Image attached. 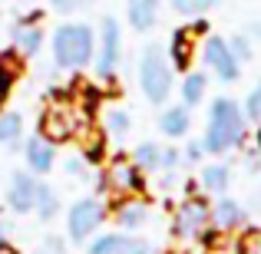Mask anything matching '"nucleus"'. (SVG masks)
I'll return each mask as SVG.
<instances>
[{
  "label": "nucleus",
  "mask_w": 261,
  "mask_h": 254,
  "mask_svg": "<svg viewBox=\"0 0 261 254\" xmlns=\"http://www.w3.org/2000/svg\"><path fill=\"white\" fill-rule=\"evenodd\" d=\"M245 112L235 106L231 99L218 96L215 102L208 106V122H205V139H202V149L212 155H222V152H231L245 142Z\"/></svg>",
  "instance_id": "obj_1"
},
{
  "label": "nucleus",
  "mask_w": 261,
  "mask_h": 254,
  "mask_svg": "<svg viewBox=\"0 0 261 254\" xmlns=\"http://www.w3.org/2000/svg\"><path fill=\"white\" fill-rule=\"evenodd\" d=\"M53 63L60 70H83V66L93 63V53H96V37L86 23H63L57 26L53 33Z\"/></svg>",
  "instance_id": "obj_2"
},
{
  "label": "nucleus",
  "mask_w": 261,
  "mask_h": 254,
  "mask_svg": "<svg viewBox=\"0 0 261 254\" xmlns=\"http://www.w3.org/2000/svg\"><path fill=\"white\" fill-rule=\"evenodd\" d=\"M139 89L152 106H162V102L172 96V63H169L166 50H159V46H146V50H142Z\"/></svg>",
  "instance_id": "obj_3"
},
{
  "label": "nucleus",
  "mask_w": 261,
  "mask_h": 254,
  "mask_svg": "<svg viewBox=\"0 0 261 254\" xmlns=\"http://www.w3.org/2000/svg\"><path fill=\"white\" fill-rule=\"evenodd\" d=\"M122 60V30L116 17H102L99 26V60H96V79L99 83H113L116 66Z\"/></svg>",
  "instance_id": "obj_4"
},
{
  "label": "nucleus",
  "mask_w": 261,
  "mask_h": 254,
  "mask_svg": "<svg viewBox=\"0 0 261 254\" xmlns=\"http://www.w3.org/2000/svg\"><path fill=\"white\" fill-rule=\"evenodd\" d=\"M208 224H212V205L202 195H189L175 211L172 235L175 238H198V235H205Z\"/></svg>",
  "instance_id": "obj_5"
},
{
  "label": "nucleus",
  "mask_w": 261,
  "mask_h": 254,
  "mask_svg": "<svg viewBox=\"0 0 261 254\" xmlns=\"http://www.w3.org/2000/svg\"><path fill=\"white\" fill-rule=\"evenodd\" d=\"M102 188H106L109 195H119V198L139 195L142 175H139V168L133 165V159H109L106 172H102Z\"/></svg>",
  "instance_id": "obj_6"
},
{
  "label": "nucleus",
  "mask_w": 261,
  "mask_h": 254,
  "mask_svg": "<svg viewBox=\"0 0 261 254\" xmlns=\"http://www.w3.org/2000/svg\"><path fill=\"white\" fill-rule=\"evenodd\" d=\"M202 60H205L208 70H215L218 83H238V76H242V63L231 57L228 40H222V37H208V40H205Z\"/></svg>",
  "instance_id": "obj_7"
},
{
  "label": "nucleus",
  "mask_w": 261,
  "mask_h": 254,
  "mask_svg": "<svg viewBox=\"0 0 261 254\" xmlns=\"http://www.w3.org/2000/svg\"><path fill=\"white\" fill-rule=\"evenodd\" d=\"M76 116H80V106H50L43 116H40V135L53 146L73 139V129H76Z\"/></svg>",
  "instance_id": "obj_8"
},
{
  "label": "nucleus",
  "mask_w": 261,
  "mask_h": 254,
  "mask_svg": "<svg viewBox=\"0 0 261 254\" xmlns=\"http://www.w3.org/2000/svg\"><path fill=\"white\" fill-rule=\"evenodd\" d=\"M99 221H102V205L96 198H80L70 208V215H66V228H70L73 241H86L99 228Z\"/></svg>",
  "instance_id": "obj_9"
},
{
  "label": "nucleus",
  "mask_w": 261,
  "mask_h": 254,
  "mask_svg": "<svg viewBox=\"0 0 261 254\" xmlns=\"http://www.w3.org/2000/svg\"><path fill=\"white\" fill-rule=\"evenodd\" d=\"M205 26H208V23H192V26H178V30L172 33V43H169V63H172V70L185 73L192 66L198 37L205 33Z\"/></svg>",
  "instance_id": "obj_10"
},
{
  "label": "nucleus",
  "mask_w": 261,
  "mask_h": 254,
  "mask_svg": "<svg viewBox=\"0 0 261 254\" xmlns=\"http://www.w3.org/2000/svg\"><path fill=\"white\" fill-rule=\"evenodd\" d=\"M37 188H40V182H33V175L17 172L10 178V185H7V205H10V211L27 215V211L37 208Z\"/></svg>",
  "instance_id": "obj_11"
},
{
  "label": "nucleus",
  "mask_w": 261,
  "mask_h": 254,
  "mask_svg": "<svg viewBox=\"0 0 261 254\" xmlns=\"http://www.w3.org/2000/svg\"><path fill=\"white\" fill-rule=\"evenodd\" d=\"M89 254H152L146 241L139 238H122V235H102L89 244Z\"/></svg>",
  "instance_id": "obj_12"
},
{
  "label": "nucleus",
  "mask_w": 261,
  "mask_h": 254,
  "mask_svg": "<svg viewBox=\"0 0 261 254\" xmlns=\"http://www.w3.org/2000/svg\"><path fill=\"white\" fill-rule=\"evenodd\" d=\"M23 155H27V165H30V172H40V175H46V172L57 165V146H53V142H46L43 135H33V139L27 142Z\"/></svg>",
  "instance_id": "obj_13"
},
{
  "label": "nucleus",
  "mask_w": 261,
  "mask_h": 254,
  "mask_svg": "<svg viewBox=\"0 0 261 254\" xmlns=\"http://www.w3.org/2000/svg\"><path fill=\"white\" fill-rule=\"evenodd\" d=\"M126 20L136 33H146L159 20V0H126Z\"/></svg>",
  "instance_id": "obj_14"
},
{
  "label": "nucleus",
  "mask_w": 261,
  "mask_h": 254,
  "mask_svg": "<svg viewBox=\"0 0 261 254\" xmlns=\"http://www.w3.org/2000/svg\"><path fill=\"white\" fill-rule=\"evenodd\" d=\"M146 218H149V205L142 202L139 195H129V198H122V202L116 205V224H119V228H126V231L142 228V224H146Z\"/></svg>",
  "instance_id": "obj_15"
},
{
  "label": "nucleus",
  "mask_w": 261,
  "mask_h": 254,
  "mask_svg": "<svg viewBox=\"0 0 261 254\" xmlns=\"http://www.w3.org/2000/svg\"><path fill=\"white\" fill-rule=\"evenodd\" d=\"M10 37H13V50H17L20 57H37L40 46H43V30H40L37 23H23V20H20L10 30Z\"/></svg>",
  "instance_id": "obj_16"
},
{
  "label": "nucleus",
  "mask_w": 261,
  "mask_h": 254,
  "mask_svg": "<svg viewBox=\"0 0 261 254\" xmlns=\"http://www.w3.org/2000/svg\"><path fill=\"white\" fill-rule=\"evenodd\" d=\"M245 221V211L235 198H222V202L212 205V228L215 231H235Z\"/></svg>",
  "instance_id": "obj_17"
},
{
  "label": "nucleus",
  "mask_w": 261,
  "mask_h": 254,
  "mask_svg": "<svg viewBox=\"0 0 261 254\" xmlns=\"http://www.w3.org/2000/svg\"><path fill=\"white\" fill-rule=\"evenodd\" d=\"M159 129L169 135V139H182V135L192 129L189 106H169L166 112H162V119H159Z\"/></svg>",
  "instance_id": "obj_18"
},
{
  "label": "nucleus",
  "mask_w": 261,
  "mask_h": 254,
  "mask_svg": "<svg viewBox=\"0 0 261 254\" xmlns=\"http://www.w3.org/2000/svg\"><path fill=\"white\" fill-rule=\"evenodd\" d=\"M205 254H242V238H235L231 231H208Z\"/></svg>",
  "instance_id": "obj_19"
},
{
  "label": "nucleus",
  "mask_w": 261,
  "mask_h": 254,
  "mask_svg": "<svg viewBox=\"0 0 261 254\" xmlns=\"http://www.w3.org/2000/svg\"><path fill=\"white\" fill-rule=\"evenodd\" d=\"M20 70H23V57H20L17 50L0 53V86L10 89V86L20 79Z\"/></svg>",
  "instance_id": "obj_20"
},
{
  "label": "nucleus",
  "mask_w": 261,
  "mask_h": 254,
  "mask_svg": "<svg viewBox=\"0 0 261 254\" xmlns=\"http://www.w3.org/2000/svg\"><path fill=\"white\" fill-rule=\"evenodd\" d=\"M205 73H189V76L182 79V106H198V102L205 99Z\"/></svg>",
  "instance_id": "obj_21"
},
{
  "label": "nucleus",
  "mask_w": 261,
  "mask_h": 254,
  "mask_svg": "<svg viewBox=\"0 0 261 254\" xmlns=\"http://www.w3.org/2000/svg\"><path fill=\"white\" fill-rule=\"evenodd\" d=\"M102 129H106L113 139H122V135L133 129V116H129L126 109H106V116H102Z\"/></svg>",
  "instance_id": "obj_22"
},
{
  "label": "nucleus",
  "mask_w": 261,
  "mask_h": 254,
  "mask_svg": "<svg viewBox=\"0 0 261 254\" xmlns=\"http://www.w3.org/2000/svg\"><path fill=\"white\" fill-rule=\"evenodd\" d=\"M159 162H162V149L155 146V142H142V146L133 152V165L142 168V172H155Z\"/></svg>",
  "instance_id": "obj_23"
},
{
  "label": "nucleus",
  "mask_w": 261,
  "mask_h": 254,
  "mask_svg": "<svg viewBox=\"0 0 261 254\" xmlns=\"http://www.w3.org/2000/svg\"><path fill=\"white\" fill-rule=\"evenodd\" d=\"M23 132V119L17 112H0V146H17Z\"/></svg>",
  "instance_id": "obj_24"
},
{
  "label": "nucleus",
  "mask_w": 261,
  "mask_h": 254,
  "mask_svg": "<svg viewBox=\"0 0 261 254\" xmlns=\"http://www.w3.org/2000/svg\"><path fill=\"white\" fill-rule=\"evenodd\" d=\"M60 211V198L53 188H46V185H40L37 188V215L43 218V221H50V218H57Z\"/></svg>",
  "instance_id": "obj_25"
},
{
  "label": "nucleus",
  "mask_w": 261,
  "mask_h": 254,
  "mask_svg": "<svg viewBox=\"0 0 261 254\" xmlns=\"http://www.w3.org/2000/svg\"><path fill=\"white\" fill-rule=\"evenodd\" d=\"M198 185H202L205 191H225V185H228V168L225 165H205Z\"/></svg>",
  "instance_id": "obj_26"
},
{
  "label": "nucleus",
  "mask_w": 261,
  "mask_h": 254,
  "mask_svg": "<svg viewBox=\"0 0 261 254\" xmlns=\"http://www.w3.org/2000/svg\"><path fill=\"white\" fill-rule=\"evenodd\" d=\"M218 0H172V10L182 13V17H202L215 7Z\"/></svg>",
  "instance_id": "obj_27"
},
{
  "label": "nucleus",
  "mask_w": 261,
  "mask_h": 254,
  "mask_svg": "<svg viewBox=\"0 0 261 254\" xmlns=\"http://www.w3.org/2000/svg\"><path fill=\"white\" fill-rule=\"evenodd\" d=\"M228 50H231V57H235L238 63H248V60L255 57V50H251V37H245V33H235V37L228 40Z\"/></svg>",
  "instance_id": "obj_28"
},
{
  "label": "nucleus",
  "mask_w": 261,
  "mask_h": 254,
  "mask_svg": "<svg viewBox=\"0 0 261 254\" xmlns=\"http://www.w3.org/2000/svg\"><path fill=\"white\" fill-rule=\"evenodd\" d=\"M245 119H251V122H261V79H258V86L248 93V99H245Z\"/></svg>",
  "instance_id": "obj_29"
},
{
  "label": "nucleus",
  "mask_w": 261,
  "mask_h": 254,
  "mask_svg": "<svg viewBox=\"0 0 261 254\" xmlns=\"http://www.w3.org/2000/svg\"><path fill=\"white\" fill-rule=\"evenodd\" d=\"M66 175H73V178H80V182H86L89 178V168H86V159H66Z\"/></svg>",
  "instance_id": "obj_30"
},
{
  "label": "nucleus",
  "mask_w": 261,
  "mask_h": 254,
  "mask_svg": "<svg viewBox=\"0 0 261 254\" xmlns=\"http://www.w3.org/2000/svg\"><path fill=\"white\" fill-rule=\"evenodd\" d=\"M242 254H261V231H248L242 238Z\"/></svg>",
  "instance_id": "obj_31"
},
{
  "label": "nucleus",
  "mask_w": 261,
  "mask_h": 254,
  "mask_svg": "<svg viewBox=\"0 0 261 254\" xmlns=\"http://www.w3.org/2000/svg\"><path fill=\"white\" fill-rule=\"evenodd\" d=\"M37 254H63V238L50 235V238H46V241L37 248Z\"/></svg>",
  "instance_id": "obj_32"
},
{
  "label": "nucleus",
  "mask_w": 261,
  "mask_h": 254,
  "mask_svg": "<svg viewBox=\"0 0 261 254\" xmlns=\"http://www.w3.org/2000/svg\"><path fill=\"white\" fill-rule=\"evenodd\" d=\"M50 7L57 13H73V10H80V7H83V0H50Z\"/></svg>",
  "instance_id": "obj_33"
},
{
  "label": "nucleus",
  "mask_w": 261,
  "mask_h": 254,
  "mask_svg": "<svg viewBox=\"0 0 261 254\" xmlns=\"http://www.w3.org/2000/svg\"><path fill=\"white\" fill-rule=\"evenodd\" d=\"M175 165H178V152H175V149H162V162H159V168L172 172Z\"/></svg>",
  "instance_id": "obj_34"
},
{
  "label": "nucleus",
  "mask_w": 261,
  "mask_h": 254,
  "mask_svg": "<svg viewBox=\"0 0 261 254\" xmlns=\"http://www.w3.org/2000/svg\"><path fill=\"white\" fill-rule=\"evenodd\" d=\"M202 152H205L202 142H192V146L185 149V159H189V162H198V159H202Z\"/></svg>",
  "instance_id": "obj_35"
},
{
  "label": "nucleus",
  "mask_w": 261,
  "mask_h": 254,
  "mask_svg": "<svg viewBox=\"0 0 261 254\" xmlns=\"http://www.w3.org/2000/svg\"><path fill=\"white\" fill-rule=\"evenodd\" d=\"M0 254H20V251H17V248H10L7 241H0Z\"/></svg>",
  "instance_id": "obj_36"
},
{
  "label": "nucleus",
  "mask_w": 261,
  "mask_h": 254,
  "mask_svg": "<svg viewBox=\"0 0 261 254\" xmlns=\"http://www.w3.org/2000/svg\"><path fill=\"white\" fill-rule=\"evenodd\" d=\"M7 93H10V89H7V86H0V106L7 102Z\"/></svg>",
  "instance_id": "obj_37"
},
{
  "label": "nucleus",
  "mask_w": 261,
  "mask_h": 254,
  "mask_svg": "<svg viewBox=\"0 0 261 254\" xmlns=\"http://www.w3.org/2000/svg\"><path fill=\"white\" fill-rule=\"evenodd\" d=\"M4 235H7V221L0 218V241H4Z\"/></svg>",
  "instance_id": "obj_38"
},
{
  "label": "nucleus",
  "mask_w": 261,
  "mask_h": 254,
  "mask_svg": "<svg viewBox=\"0 0 261 254\" xmlns=\"http://www.w3.org/2000/svg\"><path fill=\"white\" fill-rule=\"evenodd\" d=\"M255 205H258V211H261V188H258V195H255Z\"/></svg>",
  "instance_id": "obj_39"
},
{
  "label": "nucleus",
  "mask_w": 261,
  "mask_h": 254,
  "mask_svg": "<svg viewBox=\"0 0 261 254\" xmlns=\"http://www.w3.org/2000/svg\"><path fill=\"white\" fill-rule=\"evenodd\" d=\"M258 146H261V132H258Z\"/></svg>",
  "instance_id": "obj_40"
}]
</instances>
